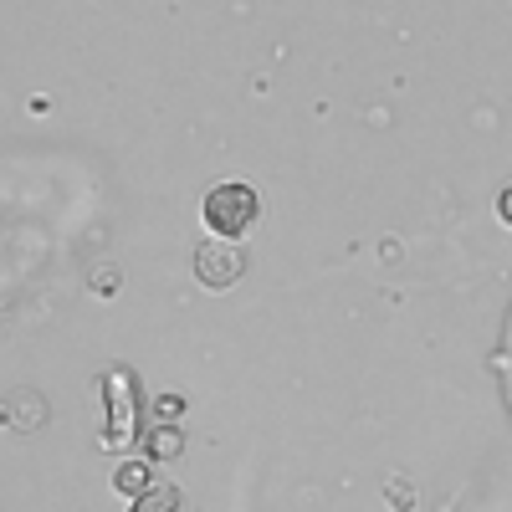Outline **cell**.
<instances>
[{
    "instance_id": "8992f818",
    "label": "cell",
    "mask_w": 512,
    "mask_h": 512,
    "mask_svg": "<svg viewBox=\"0 0 512 512\" xmlns=\"http://www.w3.org/2000/svg\"><path fill=\"white\" fill-rule=\"evenodd\" d=\"M118 287V272H93V292H113Z\"/></svg>"
},
{
    "instance_id": "277c9868",
    "label": "cell",
    "mask_w": 512,
    "mask_h": 512,
    "mask_svg": "<svg viewBox=\"0 0 512 512\" xmlns=\"http://www.w3.org/2000/svg\"><path fill=\"white\" fill-rule=\"evenodd\" d=\"M113 487H118L128 502H134L139 492H149V487H154V477H149V461H123L118 472H113Z\"/></svg>"
},
{
    "instance_id": "3957f363",
    "label": "cell",
    "mask_w": 512,
    "mask_h": 512,
    "mask_svg": "<svg viewBox=\"0 0 512 512\" xmlns=\"http://www.w3.org/2000/svg\"><path fill=\"white\" fill-rule=\"evenodd\" d=\"M180 507H185V497L175 482H154L149 492L134 497V512H180Z\"/></svg>"
},
{
    "instance_id": "5b68a950",
    "label": "cell",
    "mask_w": 512,
    "mask_h": 512,
    "mask_svg": "<svg viewBox=\"0 0 512 512\" xmlns=\"http://www.w3.org/2000/svg\"><path fill=\"white\" fill-rule=\"evenodd\" d=\"M180 446H185V431H180V425H159V431L149 436V456H159V461L180 456Z\"/></svg>"
},
{
    "instance_id": "7a4b0ae2",
    "label": "cell",
    "mask_w": 512,
    "mask_h": 512,
    "mask_svg": "<svg viewBox=\"0 0 512 512\" xmlns=\"http://www.w3.org/2000/svg\"><path fill=\"white\" fill-rule=\"evenodd\" d=\"M241 272H246V251L236 246V241H221V236H210V241H200L195 246V277L205 282V287H231V282H241Z\"/></svg>"
},
{
    "instance_id": "52a82bcc",
    "label": "cell",
    "mask_w": 512,
    "mask_h": 512,
    "mask_svg": "<svg viewBox=\"0 0 512 512\" xmlns=\"http://www.w3.org/2000/svg\"><path fill=\"white\" fill-rule=\"evenodd\" d=\"M497 216H502V221H507V226H512V185H507V190H502V195H497Z\"/></svg>"
},
{
    "instance_id": "6da1fadb",
    "label": "cell",
    "mask_w": 512,
    "mask_h": 512,
    "mask_svg": "<svg viewBox=\"0 0 512 512\" xmlns=\"http://www.w3.org/2000/svg\"><path fill=\"white\" fill-rule=\"evenodd\" d=\"M256 216H262V195H256L246 180H226V185H216L205 195V226L221 241H241L256 226Z\"/></svg>"
}]
</instances>
